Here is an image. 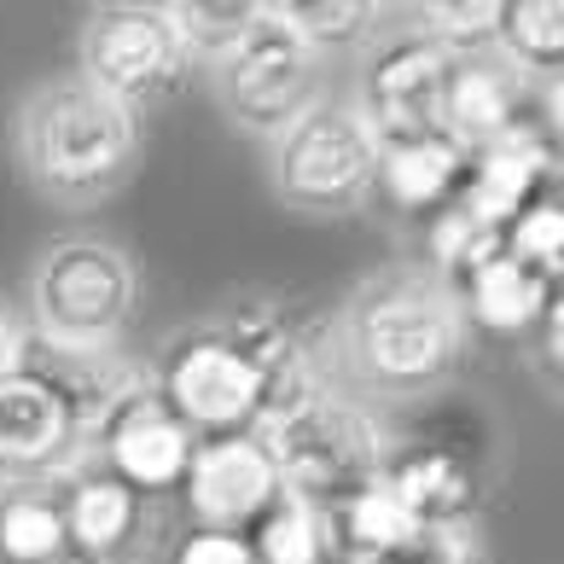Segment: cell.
I'll list each match as a JSON object with an SVG mask.
<instances>
[{
    "label": "cell",
    "mask_w": 564,
    "mask_h": 564,
    "mask_svg": "<svg viewBox=\"0 0 564 564\" xmlns=\"http://www.w3.org/2000/svg\"><path fill=\"white\" fill-rule=\"evenodd\" d=\"M413 18H420V35L436 41L448 58L489 53L500 30V0H431V7H413Z\"/></svg>",
    "instance_id": "26"
},
{
    "label": "cell",
    "mask_w": 564,
    "mask_h": 564,
    "mask_svg": "<svg viewBox=\"0 0 564 564\" xmlns=\"http://www.w3.org/2000/svg\"><path fill=\"white\" fill-rule=\"evenodd\" d=\"M53 564H94V558H76V553H65V558H53Z\"/></svg>",
    "instance_id": "32"
},
{
    "label": "cell",
    "mask_w": 564,
    "mask_h": 564,
    "mask_svg": "<svg viewBox=\"0 0 564 564\" xmlns=\"http://www.w3.org/2000/svg\"><path fill=\"white\" fill-rule=\"evenodd\" d=\"M541 332H547V361L558 367L564 361V303H553L547 315H541Z\"/></svg>",
    "instance_id": "31"
},
{
    "label": "cell",
    "mask_w": 564,
    "mask_h": 564,
    "mask_svg": "<svg viewBox=\"0 0 564 564\" xmlns=\"http://www.w3.org/2000/svg\"><path fill=\"white\" fill-rule=\"evenodd\" d=\"M18 349H24V315L0 297V384L18 372Z\"/></svg>",
    "instance_id": "30"
},
{
    "label": "cell",
    "mask_w": 564,
    "mask_h": 564,
    "mask_svg": "<svg viewBox=\"0 0 564 564\" xmlns=\"http://www.w3.org/2000/svg\"><path fill=\"white\" fill-rule=\"evenodd\" d=\"M466 315L454 285L431 268H384L349 297L344 315V367L361 390L425 395L448 379L466 355Z\"/></svg>",
    "instance_id": "1"
},
{
    "label": "cell",
    "mask_w": 564,
    "mask_h": 564,
    "mask_svg": "<svg viewBox=\"0 0 564 564\" xmlns=\"http://www.w3.org/2000/svg\"><path fill=\"white\" fill-rule=\"evenodd\" d=\"M12 152L35 193H47L65 210H88V204H106L134 175L140 117L70 70L41 82L18 106Z\"/></svg>",
    "instance_id": "2"
},
{
    "label": "cell",
    "mask_w": 564,
    "mask_h": 564,
    "mask_svg": "<svg viewBox=\"0 0 564 564\" xmlns=\"http://www.w3.org/2000/svg\"><path fill=\"white\" fill-rule=\"evenodd\" d=\"M70 553L58 484H0V558L7 564H53Z\"/></svg>",
    "instance_id": "20"
},
{
    "label": "cell",
    "mask_w": 564,
    "mask_h": 564,
    "mask_svg": "<svg viewBox=\"0 0 564 564\" xmlns=\"http://www.w3.org/2000/svg\"><path fill=\"white\" fill-rule=\"evenodd\" d=\"M268 454H274V471H280V489L308 500V507H338L355 489H367L372 477H384V459H390V436L379 425L361 395H344V390H315L308 402H297L262 431Z\"/></svg>",
    "instance_id": "3"
},
{
    "label": "cell",
    "mask_w": 564,
    "mask_h": 564,
    "mask_svg": "<svg viewBox=\"0 0 564 564\" xmlns=\"http://www.w3.org/2000/svg\"><path fill=\"white\" fill-rule=\"evenodd\" d=\"M198 436L186 431L170 408H163L158 384H145L117 420L99 431L94 443V466H106L117 484H129L134 495H163L186 484V466H193Z\"/></svg>",
    "instance_id": "14"
},
{
    "label": "cell",
    "mask_w": 564,
    "mask_h": 564,
    "mask_svg": "<svg viewBox=\"0 0 564 564\" xmlns=\"http://www.w3.org/2000/svg\"><path fill=\"white\" fill-rule=\"evenodd\" d=\"M250 547H257V564H332L326 512L297 495H280L262 512V524L250 530Z\"/></svg>",
    "instance_id": "24"
},
{
    "label": "cell",
    "mask_w": 564,
    "mask_h": 564,
    "mask_svg": "<svg viewBox=\"0 0 564 564\" xmlns=\"http://www.w3.org/2000/svg\"><path fill=\"white\" fill-rule=\"evenodd\" d=\"M181 489L193 530H227V535H250L262 524V512L285 495L262 436H204Z\"/></svg>",
    "instance_id": "10"
},
{
    "label": "cell",
    "mask_w": 564,
    "mask_h": 564,
    "mask_svg": "<svg viewBox=\"0 0 564 564\" xmlns=\"http://www.w3.org/2000/svg\"><path fill=\"white\" fill-rule=\"evenodd\" d=\"M76 76L140 117V111H152V106H163V99H175L186 88L193 58H186L163 7L111 0V7H88V18H82Z\"/></svg>",
    "instance_id": "5"
},
{
    "label": "cell",
    "mask_w": 564,
    "mask_h": 564,
    "mask_svg": "<svg viewBox=\"0 0 564 564\" xmlns=\"http://www.w3.org/2000/svg\"><path fill=\"white\" fill-rule=\"evenodd\" d=\"M163 12H170L186 58L216 70V65H227V58L245 47V35L262 24L268 0H170Z\"/></svg>",
    "instance_id": "21"
},
{
    "label": "cell",
    "mask_w": 564,
    "mask_h": 564,
    "mask_svg": "<svg viewBox=\"0 0 564 564\" xmlns=\"http://www.w3.org/2000/svg\"><path fill=\"white\" fill-rule=\"evenodd\" d=\"M495 53L530 82H553L564 65V7L558 0H500Z\"/></svg>",
    "instance_id": "22"
},
{
    "label": "cell",
    "mask_w": 564,
    "mask_h": 564,
    "mask_svg": "<svg viewBox=\"0 0 564 564\" xmlns=\"http://www.w3.org/2000/svg\"><path fill=\"white\" fill-rule=\"evenodd\" d=\"M170 564H257L250 535H227V530H186L175 541Z\"/></svg>",
    "instance_id": "29"
},
{
    "label": "cell",
    "mask_w": 564,
    "mask_h": 564,
    "mask_svg": "<svg viewBox=\"0 0 564 564\" xmlns=\"http://www.w3.org/2000/svg\"><path fill=\"white\" fill-rule=\"evenodd\" d=\"M332 564H372V558H332Z\"/></svg>",
    "instance_id": "33"
},
{
    "label": "cell",
    "mask_w": 564,
    "mask_h": 564,
    "mask_svg": "<svg viewBox=\"0 0 564 564\" xmlns=\"http://www.w3.org/2000/svg\"><path fill=\"white\" fill-rule=\"evenodd\" d=\"M18 372H30L35 384H47L58 395V408L70 413L88 454L99 443V431L152 384V367H140L122 344H53V338H35V332H24Z\"/></svg>",
    "instance_id": "8"
},
{
    "label": "cell",
    "mask_w": 564,
    "mask_h": 564,
    "mask_svg": "<svg viewBox=\"0 0 564 564\" xmlns=\"http://www.w3.org/2000/svg\"><path fill=\"white\" fill-rule=\"evenodd\" d=\"M466 152L448 134H413V140H384L379 145V175L372 193H384L402 216H436L443 204L459 198L466 181Z\"/></svg>",
    "instance_id": "16"
},
{
    "label": "cell",
    "mask_w": 564,
    "mask_h": 564,
    "mask_svg": "<svg viewBox=\"0 0 564 564\" xmlns=\"http://www.w3.org/2000/svg\"><path fill=\"white\" fill-rule=\"evenodd\" d=\"M384 484L402 495V507L420 518V524H471L477 507V477L471 466L443 443L408 448L384 459Z\"/></svg>",
    "instance_id": "19"
},
{
    "label": "cell",
    "mask_w": 564,
    "mask_h": 564,
    "mask_svg": "<svg viewBox=\"0 0 564 564\" xmlns=\"http://www.w3.org/2000/svg\"><path fill=\"white\" fill-rule=\"evenodd\" d=\"M454 297H459L466 326H484L495 338H524V332H535L541 315L558 303V280L530 268V262H518L512 250L500 245L489 262H477L471 274L454 285Z\"/></svg>",
    "instance_id": "15"
},
{
    "label": "cell",
    "mask_w": 564,
    "mask_h": 564,
    "mask_svg": "<svg viewBox=\"0 0 564 564\" xmlns=\"http://www.w3.org/2000/svg\"><path fill=\"white\" fill-rule=\"evenodd\" d=\"M495 250H500V234L484 227V221H471L459 204H443V210L431 216V227H425V257H431L425 268L443 285H459L477 262H489Z\"/></svg>",
    "instance_id": "25"
},
{
    "label": "cell",
    "mask_w": 564,
    "mask_h": 564,
    "mask_svg": "<svg viewBox=\"0 0 564 564\" xmlns=\"http://www.w3.org/2000/svg\"><path fill=\"white\" fill-rule=\"evenodd\" d=\"M216 94L245 134L280 140L308 106L326 99V65L274 12H262V24L245 35V47L227 65H216Z\"/></svg>",
    "instance_id": "7"
},
{
    "label": "cell",
    "mask_w": 564,
    "mask_h": 564,
    "mask_svg": "<svg viewBox=\"0 0 564 564\" xmlns=\"http://www.w3.org/2000/svg\"><path fill=\"white\" fill-rule=\"evenodd\" d=\"M58 507H65V530H70V553L106 564L122 553L140 530V495L129 484H117L106 466L82 459V466L58 484Z\"/></svg>",
    "instance_id": "17"
},
{
    "label": "cell",
    "mask_w": 564,
    "mask_h": 564,
    "mask_svg": "<svg viewBox=\"0 0 564 564\" xmlns=\"http://www.w3.org/2000/svg\"><path fill=\"white\" fill-rule=\"evenodd\" d=\"M379 140L349 99H321L274 140V193L303 216H355L372 198Z\"/></svg>",
    "instance_id": "6"
},
{
    "label": "cell",
    "mask_w": 564,
    "mask_h": 564,
    "mask_svg": "<svg viewBox=\"0 0 564 564\" xmlns=\"http://www.w3.org/2000/svg\"><path fill=\"white\" fill-rule=\"evenodd\" d=\"M500 245H507L518 262H530V268L558 280V268H564V204H558V193H541L535 204H524V210L507 221Z\"/></svg>",
    "instance_id": "27"
},
{
    "label": "cell",
    "mask_w": 564,
    "mask_h": 564,
    "mask_svg": "<svg viewBox=\"0 0 564 564\" xmlns=\"http://www.w3.org/2000/svg\"><path fill=\"white\" fill-rule=\"evenodd\" d=\"M134 303H140V274L129 250L94 234H70L53 239L30 268L24 332L53 344H122Z\"/></svg>",
    "instance_id": "4"
},
{
    "label": "cell",
    "mask_w": 564,
    "mask_h": 564,
    "mask_svg": "<svg viewBox=\"0 0 564 564\" xmlns=\"http://www.w3.org/2000/svg\"><path fill=\"white\" fill-rule=\"evenodd\" d=\"M420 518L402 507L384 477H372L367 489H355L349 500L326 507V547L332 558H372V564H395L413 541H420Z\"/></svg>",
    "instance_id": "18"
},
{
    "label": "cell",
    "mask_w": 564,
    "mask_h": 564,
    "mask_svg": "<svg viewBox=\"0 0 564 564\" xmlns=\"http://www.w3.org/2000/svg\"><path fill=\"white\" fill-rule=\"evenodd\" d=\"M443 76H448V53L425 41L420 30L390 35L379 53L367 58L361 88L349 106L361 111L372 140H413V134H443L436 111H443Z\"/></svg>",
    "instance_id": "9"
},
{
    "label": "cell",
    "mask_w": 564,
    "mask_h": 564,
    "mask_svg": "<svg viewBox=\"0 0 564 564\" xmlns=\"http://www.w3.org/2000/svg\"><path fill=\"white\" fill-rule=\"evenodd\" d=\"M395 564H477V530L471 524H425L420 541Z\"/></svg>",
    "instance_id": "28"
},
{
    "label": "cell",
    "mask_w": 564,
    "mask_h": 564,
    "mask_svg": "<svg viewBox=\"0 0 564 564\" xmlns=\"http://www.w3.org/2000/svg\"><path fill=\"white\" fill-rule=\"evenodd\" d=\"M535 94H541V82H530L524 70H512L495 47L489 53H459V58H448V76H443V111H436V129H443L466 158H477L500 134H512L518 122H530V99Z\"/></svg>",
    "instance_id": "12"
},
{
    "label": "cell",
    "mask_w": 564,
    "mask_h": 564,
    "mask_svg": "<svg viewBox=\"0 0 564 564\" xmlns=\"http://www.w3.org/2000/svg\"><path fill=\"white\" fill-rule=\"evenodd\" d=\"M268 12L321 58L361 47L384 18V7H372V0H268Z\"/></svg>",
    "instance_id": "23"
},
{
    "label": "cell",
    "mask_w": 564,
    "mask_h": 564,
    "mask_svg": "<svg viewBox=\"0 0 564 564\" xmlns=\"http://www.w3.org/2000/svg\"><path fill=\"white\" fill-rule=\"evenodd\" d=\"M541 193H558V140L541 129V117H530L466 163V181H459L454 204L471 221L507 234V221Z\"/></svg>",
    "instance_id": "11"
},
{
    "label": "cell",
    "mask_w": 564,
    "mask_h": 564,
    "mask_svg": "<svg viewBox=\"0 0 564 564\" xmlns=\"http://www.w3.org/2000/svg\"><path fill=\"white\" fill-rule=\"evenodd\" d=\"M88 459L70 413L47 384L12 372L0 384V484H65Z\"/></svg>",
    "instance_id": "13"
}]
</instances>
